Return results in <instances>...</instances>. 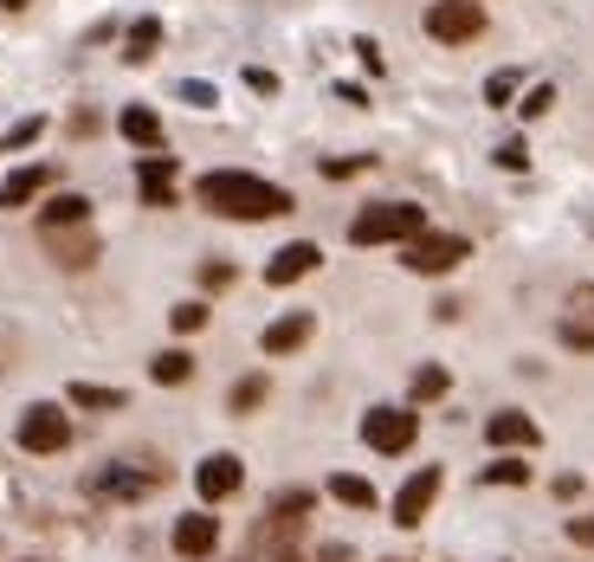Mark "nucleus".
I'll return each mask as SVG.
<instances>
[{
    "label": "nucleus",
    "mask_w": 594,
    "mask_h": 562,
    "mask_svg": "<svg viewBox=\"0 0 594 562\" xmlns=\"http://www.w3.org/2000/svg\"><path fill=\"white\" fill-rule=\"evenodd\" d=\"M155 45H162V20L143 13V20L130 27V39H123V59H130V65H148V59H155Z\"/></svg>",
    "instance_id": "nucleus-19"
},
{
    "label": "nucleus",
    "mask_w": 594,
    "mask_h": 562,
    "mask_svg": "<svg viewBox=\"0 0 594 562\" xmlns=\"http://www.w3.org/2000/svg\"><path fill=\"white\" fill-rule=\"evenodd\" d=\"M194 194H201V207L221 214V221H272V214H291L297 207L278 182H259V175H246V168H214V175H201Z\"/></svg>",
    "instance_id": "nucleus-1"
},
{
    "label": "nucleus",
    "mask_w": 594,
    "mask_h": 562,
    "mask_svg": "<svg viewBox=\"0 0 594 562\" xmlns=\"http://www.w3.org/2000/svg\"><path fill=\"white\" fill-rule=\"evenodd\" d=\"M20 447L27 452H65L72 447V413L52 408V401H33L20 413Z\"/></svg>",
    "instance_id": "nucleus-5"
},
{
    "label": "nucleus",
    "mask_w": 594,
    "mask_h": 562,
    "mask_svg": "<svg viewBox=\"0 0 594 562\" xmlns=\"http://www.w3.org/2000/svg\"><path fill=\"white\" fill-rule=\"evenodd\" d=\"M440 486H445V479H440V466H420V472H413L408 486L395 491V524H401V530H413V524H420V518L433 511V498H440Z\"/></svg>",
    "instance_id": "nucleus-7"
},
{
    "label": "nucleus",
    "mask_w": 594,
    "mask_h": 562,
    "mask_svg": "<svg viewBox=\"0 0 594 562\" xmlns=\"http://www.w3.org/2000/svg\"><path fill=\"white\" fill-rule=\"evenodd\" d=\"M168 324H175V330H182V337H187V330H201V324H207V304H201V298L175 304V310H168Z\"/></svg>",
    "instance_id": "nucleus-26"
},
{
    "label": "nucleus",
    "mask_w": 594,
    "mask_h": 562,
    "mask_svg": "<svg viewBox=\"0 0 594 562\" xmlns=\"http://www.w3.org/2000/svg\"><path fill=\"white\" fill-rule=\"evenodd\" d=\"M569 317H594V285H575V292H569Z\"/></svg>",
    "instance_id": "nucleus-32"
},
{
    "label": "nucleus",
    "mask_w": 594,
    "mask_h": 562,
    "mask_svg": "<svg viewBox=\"0 0 594 562\" xmlns=\"http://www.w3.org/2000/svg\"><path fill=\"white\" fill-rule=\"evenodd\" d=\"M413 233H427V207L413 201H375L349 221V246H408Z\"/></svg>",
    "instance_id": "nucleus-2"
},
{
    "label": "nucleus",
    "mask_w": 594,
    "mask_h": 562,
    "mask_svg": "<svg viewBox=\"0 0 594 562\" xmlns=\"http://www.w3.org/2000/svg\"><path fill=\"white\" fill-rule=\"evenodd\" d=\"M310 330H317V317L310 310H291V317H278V324H265V356H291V349H304L310 343Z\"/></svg>",
    "instance_id": "nucleus-16"
},
{
    "label": "nucleus",
    "mask_w": 594,
    "mask_h": 562,
    "mask_svg": "<svg viewBox=\"0 0 594 562\" xmlns=\"http://www.w3.org/2000/svg\"><path fill=\"white\" fill-rule=\"evenodd\" d=\"M155 486H162V466H155V472H136V466H104V472L91 479L98 498H148Z\"/></svg>",
    "instance_id": "nucleus-12"
},
{
    "label": "nucleus",
    "mask_w": 594,
    "mask_h": 562,
    "mask_svg": "<svg viewBox=\"0 0 594 562\" xmlns=\"http://www.w3.org/2000/svg\"><path fill=\"white\" fill-rule=\"evenodd\" d=\"M201 285H207V292H226V285H233V265H201Z\"/></svg>",
    "instance_id": "nucleus-33"
},
{
    "label": "nucleus",
    "mask_w": 594,
    "mask_h": 562,
    "mask_svg": "<svg viewBox=\"0 0 594 562\" xmlns=\"http://www.w3.org/2000/svg\"><path fill=\"white\" fill-rule=\"evenodd\" d=\"M330 498H336V504H349V511H375V486H369V479H356V472H336Z\"/></svg>",
    "instance_id": "nucleus-20"
},
{
    "label": "nucleus",
    "mask_w": 594,
    "mask_h": 562,
    "mask_svg": "<svg viewBox=\"0 0 594 562\" xmlns=\"http://www.w3.org/2000/svg\"><path fill=\"white\" fill-rule=\"evenodd\" d=\"M562 343L569 349H594V317H562Z\"/></svg>",
    "instance_id": "nucleus-27"
},
{
    "label": "nucleus",
    "mask_w": 594,
    "mask_h": 562,
    "mask_svg": "<svg viewBox=\"0 0 594 562\" xmlns=\"http://www.w3.org/2000/svg\"><path fill=\"white\" fill-rule=\"evenodd\" d=\"M72 408L116 413V408H123V388H98V381H72Z\"/></svg>",
    "instance_id": "nucleus-22"
},
{
    "label": "nucleus",
    "mask_w": 594,
    "mask_h": 562,
    "mask_svg": "<svg viewBox=\"0 0 594 562\" xmlns=\"http://www.w3.org/2000/svg\"><path fill=\"white\" fill-rule=\"evenodd\" d=\"M45 253L65 265V272H84V265L98 259V233H91V221L84 226H52V233H45Z\"/></svg>",
    "instance_id": "nucleus-10"
},
{
    "label": "nucleus",
    "mask_w": 594,
    "mask_h": 562,
    "mask_svg": "<svg viewBox=\"0 0 594 562\" xmlns=\"http://www.w3.org/2000/svg\"><path fill=\"white\" fill-rule=\"evenodd\" d=\"M511 91H518V72H498L484 84V104H511Z\"/></svg>",
    "instance_id": "nucleus-28"
},
{
    "label": "nucleus",
    "mask_w": 594,
    "mask_h": 562,
    "mask_svg": "<svg viewBox=\"0 0 594 562\" xmlns=\"http://www.w3.org/2000/svg\"><path fill=\"white\" fill-rule=\"evenodd\" d=\"M39 136V116H27V123H20V130H13V136H7V150H27V143H33Z\"/></svg>",
    "instance_id": "nucleus-34"
},
{
    "label": "nucleus",
    "mask_w": 594,
    "mask_h": 562,
    "mask_svg": "<svg viewBox=\"0 0 594 562\" xmlns=\"http://www.w3.org/2000/svg\"><path fill=\"white\" fill-rule=\"evenodd\" d=\"M214 550H221V518H207V511H187V518H175V556L207 562Z\"/></svg>",
    "instance_id": "nucleus-9"
},
{
    "label": "nucleus",
    "mask_w": 594,
    "mask_h": 562,
    "mask_svg": "<svg viewBox=\"0 0 594 562\" xmlns=\"http://www.w3.org/2000/svg\"><path fill=\"white\" fill-rule=\"evenodd\" d=\"M0 7H7V13H20V7H27V0H0Z\"/></svg>",
    "instance_id": "nucleus-39"
},
{
    "label": "nucleus",
    "mask_w": 594,
    "mask_h": 562,
    "mask_svg": "<svg viewBox=\"0 0 594 562\" xmlns=\"http://www.w3.org/2000/svg\"><path fill=\"white\" fill-rule=\"evenodd\" d=\"M523 162H530V150H523L518 136H511V143H498V168H523Z\"/></svg>",
    "instance_id": "nucleus-31"
},
{
    "label": "nucleus",
    "mask_w": 594,
    "mask_h": 562,
    "mask_svg": "<svg viewBox=\"0 0 594 562\" xmlns=\"http://www.w3.org/2000/svg\"><path fill=\"white\" fill-rule=\"evenodd\" d=\"M265 395H272V381H265V375H246V381L233 388V413H253V408H265Z\"/></svg>",
    "instance_id": "nucleus-25"
},
{
    "label": "nucleus",
    "mask_w": 594,
    "mask_h": 562,
    "mask_svg": "<svg viewBox=\"0 0 594 562\" xmlns=\"http://www.w3.org/2000/svg\"><path fill=\"white\" fill-rule=\"evenodd\" d=\"M479 486H530V466L523 459H491L479 472Z\"/></svg>",
    "instance_id": "nucleus-23"
},
{
    "label": "nucleus",
    "mask_w": 594,
    "mask_h": 562,
    "mask_svg": "<svg viewBox=\"0 0 594 562\" xmlns=\"http://www.w3.org/2000/svg\"><path fill=\"white\" fill-rule=\"evenodd\" d=\"M362 440L375 452H408L420 440V413L413 408H369L362 413Z\"/></svg>",
    "instance_id": "nucleus-6"
},
{
    "label": "nucleus",
    "mask_w": 594,
    "mask_h": 562,
    "mask_svg": "<svg viewBox=\"0 0 594 562\" xmlns=\"http://www.w3.org/2000/svg\"><path fill=\"white\" fill-rule=\"evenodd\" d=\"M239 486H246V466H239V452H207V459H201V472H194V491H201L207 504L233 498Z\"/></svg>",
    "instance_id": "nucleus-8"
},
{
    "label": "nucleus",
    "mask_w": 594,
    "mask_h": 562,
    "mask_svg": "<svg viewBox=\"0 0 594 562\" xmlns=\"http://www.w3.org/2000/svg\"><path fill=\"white\" fill-rule=\"evenodd\" d=\"M427 33L440 45H465L484 33V0H433L427 7Z\"/></svg>",
    "instance_id": "nucleus-4"
},
{
    "label": "nucleus",
    "mask_w": 594,
    "mask_h": 562,
    "mask_svg": "<svg viewBox=\"0 0 594 562\" xmlns=\"http://www.w3.org/2000/svg\"><path fill=\"white\" fill-rule=\"evenodd\" d=\"M569 537H575V543H588V550H594V518H569Z\"/></svg>",
    "instance_id": "nucleus-37"
},
{
    "label": "nucleus",
    "mask_w": 594,
    "mask_h": 562,
    "mask_svg": "<svg viewBox=\"0 0 594 562\" xmlns=\"http://www.w3.org/2000/svg\"><path fill=\"white\" fill-rule=\"evenodd\" d=\"M246 84H253V91H259V98H272V91H278V78H272V72H259V65H253V72H246Z\"/></svg>",
    "instance_id": "nucleus-35"
},
{
    "label": "nucleus",
    "mask_w": 594,
    "mask_h": 562,
    "mask_svg": "<svg viewBox=\"0 0 594 562\" xmlns=\"http://www.w3.org/2000/svg\"><path fill=\"white\" fill-rule=\"evenodd\" d=\"M550 104H556V84H536V91L523 98V116H543Z\"/></svg>",
    "instance_id": "nucleus-30"
},
{
    "label": "nucleus",
    "mask_w": 594,
    "mask_h": 562,
    "mask_svg": "<svg viewBox=\"0 0 594 562\" xmlns=\"http://www.w3.org/2000/svg\"><path fill=\"white\" fill-rule=\"evenodd\" d=\"M84 221H91V201H84V194H52L45 214H39V233H52V226H84Z\"/></svg>",
    "instance_id": "nucleus-18"
},
{
    "label": "nucleus",
    "mask_w": 594,
    "mask_h": 562,
    "mask_svg": "<svg viewBox=\"0 0 594 562\" xmlns=\"http://www.w3.org/2000/svg\"><path fill=\"white\" fill-rule=\"evenodd\" d=\"M484 440H491V447H536V440H543V433H536V420H530V413H518V408H504V413H491V420H484Z\"/></svg>",
    "instance_id": "nucleus-15"
},
{
    "label": "nucleus",
    "mask_w": 594,
    "mask_h": 562,
    "mask_svg": "<svg viewBox=\"0 0 594 562\" xmlns=\"http://www.w3.org/2000/svg\"><path fill=\"white\" fill-rule=\"evenodd\" d=\"M59 182V168L52 162H33V168H13L7 182H0V207H27V201H39L45 187Z\"/></svg>",
    "instance_id": "nucleus-14"
},
{
    "label": "nucleus",
    "mask_w": 594,
    "mask_h": 562,
    "mask_svg": "<svg viewBox=\"0 0 594 562\" xmlns=\"http://www.w3.org/2000/svg\"><path fill=\"white\" fill-rule=\"evenodd\" d=\"M148 375H155L162 388H182L187 375H194V356H187V349H162V356L148 362Z\"/></svg>",
    "instance_id": "nucleus-21"
},
{
    "label": "nucleus",
    "mask_w": 594,
    "mask_h": 562,
    "mask_svg": "<svg viewBox=\"0 0 594 562\" xmlns=\"http://www.w3.org/2000/svg\"><path fill=\"white\" fill-rule=\"evenodd\" d=\"M116 130H123V143H136V150H162V116L148 111V104H123V116H116Z\"/></svg>",
    "instance_id": "nucleus-17"
},
{
    "label": "nucleus",
    "mask_w": 594,
    "mask_h": 562,
    "mask_svg": "<svg viewBox=\"0 0 594 562\" xmlns=\"http://www.w3.org/2000/svg\"><path fill=\"white\" fill-rule=\"evenodd\" d=\"M356 52H362V65H369V72H381V45H375V39H356Z\"/></svg>",
    "instance_id": "nucleus-38"
},
{
    "label": "nucleus",
    "mask_w": 594,
    "mask_h": 562,
    "mask_svg": "<svg viewBox=\"0 0 594 562\" xmlns=\"http://www.w3.org/2000/svg\"><path fill=\"white\" fill-rule=\"evenodd\" d=\"M136 187L148 207H175V155H143L136 162Z\"/></svg>",
    "instance_id": "nucleus-13"
},
{
    "label": "nucleus",
    "mask_w": 594,
    "mask_h": 562,
    "mask_svg": "<svg viewBox=\"0 0 594 562\" xmlns=\"http://www.w3.org/2000/svg\"><path fill=\"white\" fill-rule=\"evenodd\" d=\"M182 98H187V104H201V111H207V104H214V84H182Z\"/></svg>",
    "instance_id": "nucleus-36"
},
{
    "label": "nucleus",
    "mask_w": 594,
    "mask_h": 562,
    "mask_svg": "<svg viewBox=\"0 0 594 562\" xmlns=\"http://www.w3.org/2000/svg\"><path fill=\"white\" fill-rule=\"evenodd\" d=\"M445 388H452V375L440 362H427V369H413V401H440Z\"/></svg>",
    "instance_id": "nucleus-24"
},
{
    "label": "nucleus",
    "mask_w": 594,
    "mask_h": 562,
    "mask_svg": "<svg viewBox=\"0 0 594 562\" xmlns=\"http://www.w3.org/2000/svg\"><path fill=\"white\" fill-rule=\"evenodd\" d=\"M369 168V155H336V162H324V175L330 182H342V175H362Z\"/></svg>",
    "instance_id": "nucleus-29"
},
{
    "label": "nucleus",
    "mask_w": 594,
    "mask_h": 562,
    "mask_svg": "<svg viewBox=\"0 0 594 562\" xmlns=\"http://www.w3.org/2000/svg\"><path fill=\"white\" fill-rule=\"evenodd\" d=\"M324 265V253L310 246V239H291V246H278L272 265H265V285H297V278H310Z\"/></svg>",
    "instance_id": "nucleus-11"
},
{
    "label": "nucleus",
    "mask_w": 594,
    "mask_h": 562,
    "mask_svg": "<svg viewBox=\"0 0 594 562\" xmlns=\"http://www.w3.org/2000/svg\"><path fill=\"white\" fill-rule=\"evenodd\" d=\"M472 259V239L465 233H413L408 246H401V265L420 272V278H445L452 265Z\"/></svg>",
    "instance_id": "nucleus-3"
}]
</instances>
